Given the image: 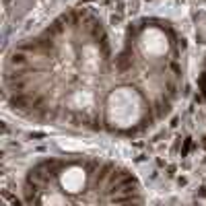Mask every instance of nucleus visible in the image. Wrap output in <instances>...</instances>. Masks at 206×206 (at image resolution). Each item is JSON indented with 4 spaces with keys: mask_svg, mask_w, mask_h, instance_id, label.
I'll use <instances>...</instances> for the list:
<instances>
[{
    "mask_svg": "<svg viewBox=\"0 0 206 206\" xmlns=\"http://www.w3.org/2000/svg\"><path fill=\"white\" fill-rule=\"evenodd\" d=\"M204 2H206V0H204Z\"/></svg>",
    "mask_w": 206,
    "mask_h": 206,
    "instance_id": "obj_4",
    "label": "nucleus"
},
{
    "mask_svg": "<svg viewBox=\"0 0 206 206\" xmlns=\"http://www.w3.org/2000/svg\"><path fill=\"white\" fill-rule=\"evenodd\" d=\"M188 41L173 21L142 15L111 29L93 6H70L10 45L4 101L31 122L136 136L183 95Z\"/></svg>",
    "mask_w": 206,
    "mask_h": 206,
    "instance_id": "obj_1",
    "label": "nucleus"
},
{
    "mask_svg": "<svg viewBox=\"0 0 206 206\" xmlns=\"http://www.w3.org/2000/svg\"><path fill=\"white\" fill-rule=\"evenodd\" d=\"M196 83H198V89H200L202 99H204V103H206V54L202 56V60H200V68H198Z\"/></svg>",
    "mask_w": 206,
    "mask_h": 206,
    "instance_id": "obj_3",
    "label": "nucleus"
},
{
    "mask_svg": "<svg viewBox=\"0 0 206 206\" xmlns=\"http://www.w3.org/2000/svg\"><path fill=\"white\" fill-rule=\"evenodd\" d=\"M27 206H142L136 175L99 157H44L23 179Z\"/></svg>",
    "mask_w": 206,
    "mask_h": 206,
    "instance_id": "obj_2",
    "label": "nucleus"
}]
</instances>
